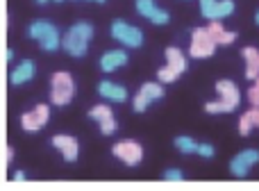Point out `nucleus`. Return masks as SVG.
Instances as JSON below:
<instances>
[{"label":"nucleus","mask_w":259,"mask_h":191,"mask_svg":"<svg viewBox=\"0 0 259 191\" xmlns=\"http://www.w3.org/2000/svg\"><path fill=\"white\" fill-rule=\"evenodd\" d=\"M94 36V27L89 23H75L71 30L64 34L62 46L68 55L73 57H82L87 53V46H89V39Z\"/></svg>","instance_id":"obj_1"},{"label":"nucleus","mask_w":259,"mask_h":191,"mask_svg":"<svg viewBox=\"0 0 259 191\" xmlns=\"http://www.w3.org/2000/svg\"><path fill=\"white\" fill-rule=\"evenodd\" d=\"M216 91L221 94V100L219 102H207L205 109L209 114H225V111H234L239 105V89L234 82L230 80H221L216 82Z\"/></svg>","instance_id":"obj_2"},{"label":"nucleus","mask_w":259,"mask_h":191,"mask_svg":"<svg viewBox=\"0 0 259 191\" xmlns=\"http://www.w3.org/2000/svg\"><path fill=\"white\" fill-rule=\"evenodd\" d=\"M30 36L39 41L41 48L48 50V53H53V50L59 48V32H57V27H55L53 23H48V21L32 23L30 25Z\"/></svg>","instance_id":"obj_3"},{"label":"nucleus","mask_w":259,"mask_h":191,"mask_svg":"<svg viewBox=\"0 0 259 191\" xmlns=\"http://www.w3.org/2000/svg\"><path fill=\"white\" fill-rule=\"evenodd\" d=\"M75 96V85H73V78L68 73H55L53 75V91H50V100L55 105H68L71 98Z\"/></svg>","instance_id":"obj_4"},{"label":"nucleus","mask_w":259,"mask_h":191,"mask_svg":"<svg viewBox=\"0 0 259 191\" xmlns=\"http://www.w3.org/2000/svg\"><path fill=\"white\" fill-rule=\"evenodd\" d=\"M216 41L214 36L209 34V30L207 27H198V30H193V39H191V48H189V53H191V57H211L214 55V48H216Z\"/></svg>","instance_id":"obj_5"},{"label":"nucleus","mask_w":259,"mask_h":191,"mask_svg":"<svg viewBox=\"0 0 259 191\" xmlns=\"http://www.w3.org/2000/svg\"><path fill=\"white\" fill-rule=\"evenodd\" d=\"M166 59H168V64H166L164 68H159L157 78H159V82H173L175 78L184 73L187 62H184L182 53H180L178 48H166Z\"/></svg>","instance_id":"obj_6"},{"label":"nucleus","mask_w":259,"mask_h":191,"mask_svg":"<svg viewBox=\"0 0 259 191\" xmlns=\"http://www.w3.org/2000/svg\"><path fill=\"white\" fill-rule=\"evenodd\" d=\"M112 36L116 41H121L123 46H130V48H139L143 44V34L139 27L127 25L125 21H114L112 23Z\"/></svg>","instance_id":"obj_7"},{"label":"nucleus","mask_w":259,"mask_h":191,"mask_svg":"<svg viewBox=\"0 0 259 191\" xmlns=\"http://www.w3.org/2000/svg\"><path fill=\"white\" fill-rule=\"evenodd\" d=\"M48 116H50L48 105H36L32 111H27V114L21 116V125H23V130H27V132H36V130H41L46 123H48Z\"/></svg>","instance_id":"obj_8"},{"label":"nucleus","mask_w":259,"mask_h":191,"mask_svg":"<svg viewBox=\"0 0 259 191\" xmlns=\"http://www.w3.org/2000/svg\"><path fill=\"white\" fill-rule=\"evenodd\" d=\"M200 9H202V16L209 18V21H219L223 16H230L234 12V3L232 0H200Z\"/></svg>","instance_id":"obj_9"},{"label":"nucleus","mask_w":259,"mask_h":191,"mask_svg":"<svg viewBox=\"0 0 259 191\" xmlns=\"http://www.w3.org/2000/svg\"><path fill=\"white\" fill-rule=\"evenodd\" d=\"M112 152L121 162H125L127 166H137L139 162H141V157H143V150H141V146H139L137 141H118L116 146H114Z\"/></svg>","instance_id":"obj_10"},{"label":"nucleus","mask_w":259,"mask_h":191,"mask_svg":"<svg viewBox=\"0 0 259 191\" xmlns=\"http://www.w3.org/2000/svg\"><path fill=\"white\" fill-rule=\"evenodd\" d=\"M161 96H164L161 85H157V82H148V85H143L141 89H139V94L134 96V111H146V107L150 105L152 100L161 98Z\"/></svg>","instance_id":"obj_11"},{"label":"nucleus","mask_w":259,"mask_h":191,"mask_svg":"<svg viewBox=\"0 0 259 191\" xmlns=\"http://www.w3.org/2000/svg\"><path fill=\"white\" fill-rule=\"evenodd\" d=\"M137 12L141 14V16H146L148 21H152L155 25H166L170 18L168 12L157 7L155 0H137Z\"/></svg>","instance_id":"obj_12"},{"label":"nucleus","mask_w":259,"mask_h":191,"mask_svg":"<svg viewBox=\"0 0 259 191\" xmlns=\"http://www.w3.org/2000/svg\"><path fill=\"white\" fill-rule=\"evenodd\" d=\"M257 162H259V152L257 150H243L232 160L230 171H232V175H237V178H243V175H248V169L255 166Z\"/></svg>","instance_id":"obj_13"},{"label":"nucleus","mask_w":259,"mask_h":191,"mask_svg":"<svg viewBox=\"0 0 259 191\" xmlns=\"http://www.w3.org/2000/svg\"><path fill=\"white\" fill-rule=\"evenodd\" d=\"M89 119H96L100 123V132L103 134H114L116 132V121H114V114L107 105H96L94 109L89 111Z\"/></svg>","instance_id":"obj_14"},{"label":"nucleus","mask_w":259,"mask_h":191,"mask_svg":"<svg viewBox=\"0 0 259 191\" xmlns=\"http://www.w3.org/2000/svg\"><path fill=\"white\" fill-rule=\"evenodd\" d=\"M53 146L62 150V155L66 162L77 160V141L73 137H68V134H57V137H53Z\"/></svg>","instance_id":"obj_15"},{"label":"nucleus","mask_w":259,"mask_h":191,"mask_svg":"<svg viewBox=\"0 0 259 191\" xmlns=\"http://www.w3.org/2000/svg\"><path fill=\"white\" fill-rule=\"evenodd\" d=\"M123 64H127V53L125 50H109V53H105L103 59H100V68H103L105 73L116 71V68L123 66Z\"/></svg>","instance_id":"obj_16"},{"label":"nucleus","mask_w":259,"mask_h":191,"mask_svg":"<svg viewBox=\"0 0 259 191\" xmlns=\"http://www.w3.org/2000/svg\"><path fill=\"white\" fill-rule=\"evenodd\" d=\"M98 94L103 98H109V100H116V102H123L127 98V91L123 89L121 85H114V82H100Z\"/></svg>","instance_id":"obj_17"},{"label":"nucleus","mask_w":259,"mask_h":191,"mask_svg":"<svg viewBox=\"0 0 259 191\" xmlns=\"http://www.w3.org/2000/svg\"><path fill=\"white\" fill-rule=\"evenodd\" d=\"M32 75H34V64H32L30 59H25V62H21V64H18V66L12 71L9 80H12V85H23V82L32 80Z\"/></svg>","instance_id":"obj_18"},{"label":"nucleus","mask_w":259,"mask_h":191,"mask_svg":"<svg viewBox=\"0 0 259 191\" xmlns=\"http://www.w3.org/2000/svg\"><path fill=\"white\" fill-rule=\"evenodd\" d=\"M207 30H209V34L214 36V41H216L219 46H228V44H232V41L237 39V34H234V32L223 30V25H221L219 21H211Z\"/></svg>","instance_id":"obj_19"},{"label":"nucleus","mask_w":259,"mask_h":191,"mask_svg":"<svg viewBox=\"0 0 259 191\" xmlns=\"http://www.w3.org/2000/svg\"><path fill=\"white\" fill-rule=\"evenodd\" d=\"M243 57H246V78L248 80H257L259 78V53L255 48H243Z\"/></svg>","instance_id":"obj_20"},{"label":"nucleus","mask_w":259,"mask_h":191,"mask_svg":"<svg viewBox=\"0 0 259 191\" xmlns=\"http://www.w3.org/2000/svg\"><path fill=\"white\" fill-rule=\"evenodd\" d=\"M252 125H257L259 128V107H255V109L246 111V114L241 116V123H239V132L246 137V134H250Z\"/></svg>","instance_id":"obj_21"},{"label":"nucleus","mask_w":259,"mask_h":191,"mask_svg":"<svg viewBox=\"0 0 259 191\" xmlns=\"http://www.w3.org/2000/svg\"><path fill=\"white\" fill-rule=\"evenodd\" d=\"M175 146H178L182 152H196L198 150V143L193 141L191 137H178L175 139Z\"/></svg>","instance_id":"obj_22"},{"label":"nucleus","mask_w":259,"mask_h":191,"mask_svg":"<svg viewBox=\"0 0 259 191\" xmlns=\"http://www.w3.org/2000/svg\"><path fill=\"white\" fill-rule=\"evenodd\" d=\"M198 155H202V157H214V148L209 146V143H198Z\"/></svg>","instance_id":"obj_23"},{"label":"nucleus","mask_w":259,"mask_h":191,"mask_svg":"<svg viewBox=\"0 0 259 191\" xmlns=\"http://www.w3.org/2000/svg\"><path fill=\"white\" fill-rule=\"evenodd\" d=\"M248 100H250L255 107H259V85H255L250 91H248Z\"/></svg>","instance_id":"obj_24"},{"label":"nucleus","mask_w":259,"mask_h":191,"mask_svg":"<svg viewBox=\"0 0 259 191\" xmlns=\"http://www.w3.org/2000/svg\"><path fill=\"white\" fill-rule=\"evenodd\" d=\"M182 178H184V175L180 173V171H175V169H170V171H166V173H164V180H175V182H180Z\"/></svg>","instance_id":"obj_25"},{"label":"nucleus","mask_w":259,"mask_h":191,"mask_svg":"<svg viewBox=\"0 0 259 191\" xmlns=\"http://www.w3.org/2000/svg\"><path fill=\"white\" fill-rule=\"evenodd\" d=\"M23 180H25V175H23L21 171H16V173H14V182H23Z\"/></svg>","instance_id":"obj_26"},{"label":"nucleus","mask_w":259,"mask_h":191,"mask_svg":"<svg viewBox=\"0 0 259 191\" xmlns=\"http://www.w3.org/2000/svg\"><path fill=\"white\" fill-rule=\"evenodd\" d=\"M12 157H14V150L7 148V150H5V162H12Z\"/></svg>","instance_id":"obj_27"},{"label":"nucleus","mask_w":259,"mask_h":191,"mask_svg":"<svg viewBox=\"0 0 259 191\" xmlns=\"http://www.w3.org/2000/svg\"><path fill=\"white\" fill-rule=\"evenodd\" d=\"M5 59H7V62L9 59H14V50H7V53H5Z\"/></svg>","instance_id":"obj_28"},{"label":"nucleus","mask_w":259,"mask_h":191,"mask_svg":"<svg viewBox=\"0 0 259 191\" xmlns=\"http://www.w3.org/2000/svg\"><path fill=\"white\" fill-rule=\"evenodd\" d=\"M36 3H41V5H44V3H48V0H36ZM55 3H62V0H55Z\"/></svg>","instance_id":"obj_29"},{"label":"nucleus","mask_w":259,"mask_h":191,"mask_svg":"<svg viewBox=\"0 0 259 191\" xmlns=\"http://www.w3.org/2000/svg\"><path fill=\"white\" fill-rule=\"evenodd\" d=\"M255 21H257V23H259V12H257V16H255Z\"/></svg>","instance_id":"obj_30"},{"label":"nucleus","mask_w":259,"mask_h":191,"mask_svg":"<svg viewBox=\"0 0 259 191\" xmlns=\"http://www.w3.org/2000/svg\"><path fill=\"white\" fill-rule=\"evenodd\" d=\"M255 82H257V85H259V78H257V80H255Z\"/></svg>","instance_id":"obj_31"},{"label":"nucleus","mask_w":259,"mask_h":191,"mask_svg":"<svg viewBox=\"0 0 259 191\" xmlns=\"http://www.w3.org/2000/svg\"><path fill=\"white\" fill-rule=\"evenodd\" d=\"M98 3H105V0H98Z\"/></svg>","instance_id":"obj_32"}]
</instances>
